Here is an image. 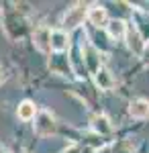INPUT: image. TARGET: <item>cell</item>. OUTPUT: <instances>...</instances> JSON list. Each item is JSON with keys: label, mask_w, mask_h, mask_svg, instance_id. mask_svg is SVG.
Listing matches in <instances>:
<instances>
[{"label": "cell", "mask_w": 149, "mask_h": 153, "mask_svg": "<svg viewBox=\"0 0 149 153\" xmlns=\"http://www.w3.org/2000/svg\"><path fill=\"white\" fill-rule=\"evenodd\" d=\"M94 80H96V84H98L100 90H110V88L115 86V78H112V74H110L108 70H104V68H100V70L94 74Z\"/></svg>", "instance_id": "obj_10"}, {"label": "cell", "mask_w": 149, "mask_h": 153, "mask_svg": "<svg viewBox=\"0 0 149 153\" xmlns=\"http://www.w3.org/2000/svg\"><path fill=\"white\" fill-rule=\"evenodd\" d=\"M129 114L133 118H147L149 117V100L137 98L129 104Z\"/></svg>", "instance_id": "obj_7"}, {"label": "cell", "mask_w": 149, "mask_h": 153, "mask_svg": "<svg viewBox=\"0 0 149 153\" xmlns=\"http://www.w3.org/2000/svg\"><path fill=\"white\" fill-rule=\"evenodd\" d=\"M86 19H88L90 25H94L96 29H98V27H106V21H108V16H106V8H104V6H98V4H94V6L88 8Z\"/></svg>", "instance_id": "obj_6"}, {"label": "cell", "mask_w": 149, "mask_h": 153, "mask_svg": "<svg viewBox=\"0 0 149 153\" xmlns=\"http://www.w3.org/2000/svg\"><path fill=\"white\" fill-rule=\"evenodd\" d=\"M84 55H86V63H88V68H90L92 71H94V74H96V71L100 70V65H98V63H96V57H100V53H98V51H96V49L94 47H90V49H86V51H84Z\"/></svg>", "instance_id": "obj_12"}, {"label": "cell", "mask_w": 149, "mask_h": 153, "mask_svg": "<svg viewBox=\"0 0 149 153\" xmlns=\"http://www.w3.org/2000/svg\"><path fill=\"white\" fill-rule=\"evenodd\" d=\"M49 41H51V31H49L47 27H39L33 33V45L39 49L41 53H49V51H51V43H49Z\"/></svg>", "instance_id": "obj_4"}, {"label": "cell", "mask_w": 149, "mask_h": 153, "mask_svg": "<svg viewBox=\"0 0 149 153\" xmlns=\"http://www.w3.org/2000/svg\"><path fill=\"white\" fill-rule=\"evenodd\" d=\"M16 117L21 118V120H25V123L33 120V118L37 117V106H35L31 100H23V102L19 104V108H16Z\"/></svg>", "instance_id": "obj_9"}, {"label": "cell", "mask_w": 149, "mask_h": 153, "mask_svg": "<svg viewBox=\"0 0 149 153\" xmlns=\"http://www.w3.org/2000/svg\"><path fill=\"white\" fill-rule=\"evenodd\" d=\"M92 129L96 133H100V135H108L112 131V125L108 123V118L104 114H96V117H92Z\"/></svg>", "instance_id": "obj_11"}, {"label": "cell", "mask_w": 149, "mask_h": 153, "mask_svg": "<svg viewBox=\"0 0 149 153\" xmlns=\"http://www.w3.org/2000/svg\"><path fill=\"white\" fill-rule=\"evenodd\" d=\"M86 12H88V4H84V2L74 4V6L66 12V16H63V27H66L68 31L78 29V27L84 23V19H86Z\"/></svg>", "instance_id": "obj_1"}, {"label": "cell", "mask_w": 149, "mask_h": 153, "mask_svg": "<svg viewBox=\"0 0 149 153\" xmlns=\"http://www.w3.org/2000/svg\"><path fill=\"white\" fill-rule=\"evenodd\" d=\"M127 27L125 21H121V19H115V21H110V23L106 25V33L110 39H125L127 35Z\"/></svg>", "instance_id": "obj_8"}, {"label": "cell", "mask_w": 149, "mask_h": 153, "mask_svg": "<svg viewBox=\"0 0 149 153\" xmlns=\"http://www.w3.org/2000/svg\"><path fill=\"white\" fill-rule=\"evenodd\" d=\"M127 45H129V49L135 53V55H143L145 53V41H143V37H141V33H139L137 27H133V29H127Z\"/></svg>", "instance_id": "obj_3"}, {"label": "cell", "mask_w": 149, "mask_h": 153, "mask_svg": "<svg viewBox=\"0 0 149 153\" xmlns=\"http://www.w3.org/2000/svg\"><path fill=\"white\" fill-rule=\"evenodd\" d=\"M51 51L55 53H63L66 49H69V35L63 31V29H55L51 31Z\"/></svg>", "instance_id": "obj_5"}, {"label": "cell", "mask_w": 149, "mask_h": 153, "mask_svg": "<svg viewBox=\"0 0 149 153\" xmlns=\"http://www.w3.org/2000/svg\"><path fill=\"white\" fill-rule=\"evenodd\" d=\"M4 78H6V71H4V70H2V68H0V84L4 82Z\"/></svg>", "instance_id": "obj_13"}, {"label": "cell", "mask_w": 149, "mask_h": 153, "mask_svg": "<svg viewBox=\"0 0 149 153\" xmlns=\"http://www.w3.org/2000/svg\"><path fill=\"white\" fill-rule=\"evenodd\" d=\"M35 131H37V135H43V137H49V135H53L55 133V118L51 117L49 112H39L37 117H35Z\"/></svg>", "instance_id": "obj_2"}, {"label": "cell", "mask_w": 149, "mask_h": 153, "mask_svg": "<svg viewBox=\"0 0 149 153\" xmlns=\"http://www.w3.org/2000/svg\"><path fill=\"white\" fill-rule=\"evenodd\" d=\"M143 59H145V63L149 65V51H145V53H143Z\"/></svg>", "instance_id": "obj_14"}]
</instances>
